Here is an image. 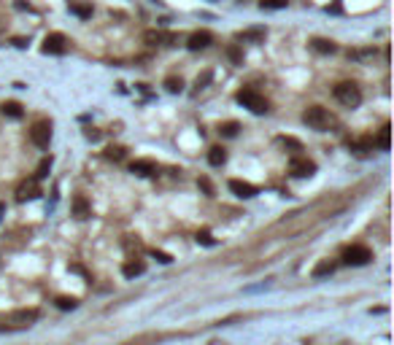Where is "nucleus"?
I'll return each instance as SVG.
<instances>
[{
	"instance_id": "f257e3e1",
	"label": "nucleus",
	"mask_w": 394,
	"mask_h": 345,
	"mask_svg": "<svg viewBox=\"0 0 394 345\" xmlns=\"http://www.w3.org/2000/svg\"><path fill=\"white\" fill-rule=\"evenodd\" d=\"M303 121H305L311 130H318V132H327V130L337 127L335 113H330L327 108H322V105H311V108H305V113H303Z\"/></svg>"
},
{
	"instance_id": "f03ea898",
	"label": "nucleus",
	"mask_w": 394,
	"mask_h": 345,
	"mask_svg": "<svg viewBox=\"0 0 394 345\" xmlns=\"http://www.w3.org/2000/svg\"><path fill=\"white\" fill-rule=\"evenodd\" d=\"M238 103L243 105V108H249L251 113H267V100L262 97V94L257 89H251V86H246V89H240L238 94Z\"/></svg>"
},
{
	"instance_id": "7ed1b4c3",
	"label": "nucleus",
	"mask_w": 394,
	"mask_h": 345,
	"mask_svg": "<svg viewBox=\"0 0 394 345\" xmlns=\"http://www.w3.org/2000/svg\"><path fill=\"white\" fill-rule=\"evenodd\" d=\"M335 100L340 105H346V108H356V105L362 103V92H359V86H356V84L343 81V84L335 86Z\"/></svg>"
},
{
	"instance_id": "20e7f679",
	"label": "nucleus",
	"mask_w": 394,
	"mask_h": 345,
	"mask_svg": "<svg viewBox=\"0 0 394 345\" xmlns=\"http://www.w3.org/2000/svg\"><path fill=\"white\" fill-rule=\"evenodd\" d=\"M373 259V251L367 245H349L343 251V264H349V267H362V264H367Z\"/></svg>"
},
{
	"instance_id": "39448f33",
	"label": "nucleus",
	"mask_w": 394,
	"mask_h": 345,
	"mask_svg": "<svg viewBox=\"0 0 394 345\" xmlns=\"http://www.w3.org/2000/svg\"><path fill=\"white\" fill-rule=\"evenodd\" d=\"M30 140H33L38 149H46V146H49V140H52V121H46V119L35 121L33 127H30Z\"/></svg>"
},
{
	"instance_id": "423d86ee",
	"label": "nucleus",
	"mask_w": 394,
	"mask_h": 345,
	"mask_svg": "<svg viewBox=\"0 0 394 345\" xmlns=\"http://www.w3.org/2000/svg\"><path fill=\"white\" fill-rule=\"evenodd\" d=\"M68 52V38L62 33H49L43 38V54H65Z\"/></svg>"
},
{
	"instance_id": "0eeeda50",
	"label": "nucleus",
	"mask_w": 394,
	"mask_h": 345,
	"mask_svg": "<svg viewBox=\"0 0 394 345\" xmlns=\"http://www.w3.org/2000/svg\"><path fill=\"white\" fill-rule=\"evenodd\" d=\"M289 170H292V176H297V178H308V176L316 172V165L311 159H305V157H294L292 162H289Z\"/></svg>"
},
{
	"instance_id": "6e6552de",
	"label": "nucleus",
	"mask_w": 394,
	"mask_h": 345,
	"mask_svg": "<svg viewBox=\"0 0 394 345\" xmlns=\"http://www.w3.org/2000/svg\"><path fill=\"white\" fill-rule=\"evenodd\" d=\"M41 194V186H38V178H30V181H22L19 189H16V200L19 203H27V200H35Z\"/></svg>"
},
{
	"instance_id": "1a4fd4ad",
	"label": "nucleus",
	"mask_w": 394,
	"mask_h": 345,
	"mask_svg": "<svg viewBox=\"0 0 394 345\" xmlns=\"http://www.w3.org/2000/svg\"><path fill=\"white\" fill-rule=\"evenodd\" d=\"M213 43V35L208 30H194L189 35V41H186V46H189L192 52H200V49H208V46Z\"/></svg>"
},
{
	"instance_id": "9d476101",
	"label": "nucleus",
	"mask_w": 394,
	"mask_h": 345,
	"mask_svg": "<svg viewBox=\"0 0 394 345\" xmlns=\"http://www.w3.org/2000/svg\"><path fill=\"white\" fill-rule=\"evenodd\" d=\"M230 191H232V194H238V197H246L249 200V197H254L259 189L254 184H249V181H238L235 178V181H230Z\"/></svg>"
},
{
	"instance_id": "9b49d317",
	"label": "nucleus",
	"mask_w": 394,
	"mask_h": 345,
	"mask_svg": "<svg viewBox=\"0 0 394 345\" xmlns=\"http://www.w3.org/2000/svg\"><path fill=\"white\" fill-rule=\"evenodd\" d=\"M35 318H38V313H35V310H19V313L8 315V324H11V327H30Z\"/></svg>"
},
{
	"instance_id": "f8f14e48",
	"label": "nucleus",
	"mask_w": 394,
	"mask_h": 345,
	"mask_svg": "<svg viewBox=\"0 0 394 345\" xmlns=\"http://www.w3.org/2000/svg\"><path fill=\"white\" fill-rule=\"evenodd\" d=\"M130 172H135V176H157V165L152 159H135L130 165Z\"/></svg>"
},
{
	"instance_id": "ddd939ff",
	"label": "nucleus",
	"mask_w": 394,
	"mask_h": 345,
	"mask_svg": "<svg viewBox=\"0 0 394 345\" xmlns=\"http://www.w3.org/2000/svg\"><path fill=\"white\" fill-rule=\"evenodd\" d=\"M143 41H146V43H152V46H157V43H173V41H176V35L162 33V30H146V33H143Z\"/></svg>"
},
{
	"instance_id": "4468645a",
	"label": "nucleus",
	"mask_w": 394,
	"mask_h": 345,
	"mask_svg": "<svg viewBox=\"0 0 394 345\" xmlns=\"http://www.w3.org/2000/svg\"><path fill=\"white\" fill-rule=\"evenodd\" d=\"M143 273H146V264L143 262H135V259H133V262L121 264V275H125V278H138V275H143Z\"/></svg>"
},
{
	"instance_id": "2eb2a0df",
	"label": "nucleus",
	"mask_w": 394,
	"mask_h": 345,
	"mask_svg": "<svg viewBox=\"0 0 394 345\" xmlns=\"http://www.w3.org/2000/svg\"><path fill=\"white\" fill-rule=\"evenodd\" d=\"M311 49L318 52V54H335L337 46H335L332 41H327V38H313V41H311Z\"/></svg>"
},
{
	"instance_id": "dca6fc26",
	"label": "nucleus",
	"mask_w": 394,
	"mask_h": 345,
	"mask_svg": "<svg viewBox=\"0 0 394 345\" xmlns=\"http://www.w3.org/2000/svg\"><path fill=\"white\" fill-rule=\"evenodd\" d=\"M70 14H76L79 19H89L92 16V6L89 3H84V0H70Z\"/></svg>"
},
{
	"instance_id": "f3484780",
	"label": "nucleus",
	"mask_w": 394,
	"mask_h": 345,
	"mask_svg": "<svg viewBox=\"0 0 394 345\" xmlns=\"http://www.w3.org/2000/svg\"><path fill=\"white\" fill-rule=\"evenodd\" d=\"M208 162L213 167H221L224 162H227V151H224L221 146H211V151H208Z\"/></svg>"
},
{
	"instance_id": "a211bd4d",
	"label": "nucleus",
	"mask_w": 394,
	"mask_h": 345,
	"mask_svg": "<svg viewBox=\"0 0 394 345\" xmlns=\"http://www.w3.org/2000/svg\"><path fill=\"white\" fill-rule=\"evenodd\" d=\"M375 149V140L373 138H362V140H354L351 143V151H356V154H367V151Z\"/></svg>"
},
{
	"instance_id": "6ab92c4d",
	"label": "nucleus",
	"mask_w": 394,
	"mask_h": 345,
	"mask_svg": "<svg viewBox=\"0 0 394 345\" xmlns=\"http://www.w3.org/2000/svg\"><path fill=\"white\" fill-rule=\"evenodd\" d=\"M73 213H76V218H87L89 216V203L84 197H73Z\"/></svg>"
},
{
	"instance_id": "aec40b11",
	"label": "nucleus",
	"mask_w": 394,
	"mask_h": 345,
	"mask_svg": "<svg viewBox=\"0 0 394 345\" xmlns=\"http://www.w3.org/2000/svg\"><path fill=\"white\" fill-rule=\"evenodd\" d=\"M262 38H265V27H251L238 35V41H262Z\"/></svg>"
},
{
	"instance_id": "412c9836",
	"label": "nucleus",
	"mask_w": 394,
	"mask_h": 345,
	"mask_svg": "<svg viewBox=\"0 0 394 345\" xmlns=\"http://www.w3.org/2000/svg\"><path fill=\"white\" fill-rule=\"evenodd\" d=\"M3 113H6V116L8 119H22V105L19 103H3Z\"/></svg>"
},
{
	"instance_id": "4be33fe9",
	"label": "nucleus",
	"mask_w": 394,
	"mask_h": 345,
	"mask_svg": "<svg viewBox=\"0 0 394 345\" xmlns=\"http://www.w3.org/2000/svg\"><path fill=\"white\" fill-rule=\"evenodd\" d=\"M335 267H337L335 262H318V264H316V270H313V275H316V278L332 275V273H335Z\"/></svg>"
},
{
	"instance_id": "5701e85b",
	"label": "nucleus",
	"mask_w": 394,
	"mask_h": 345,
	"mask_svg": "<svg viewBox=\"0 0 394 345\" xmlns=\"http://www.w3.org/2000/svg\"><path fill=\"white\" fill-rule=\"evenodd\" d=\"M54 305H57L60 310H76V297H57V300H54Z\"/></svg>"
},
{
	"instance_id": "b1692460",
	"label": "nucleus",
	"mask_w": 394,
	"mask_h": 345,
	"mask_svg": "<svg viewBox=\"0 0 394 345\" xmlns=\"http://www.w3.org/2000/svg\"><path fill=\"white\" fill-rule=\"evenodd\" d=\"M238 130H240V124H238V121H227V124H221V127H219V132H221L224 138H235V135H238Z\"/></svg>"
},
{
	"instance_id": "393cba45",
	"label": "nucleus",
	"mask_w": 394,
	"mask_h": 345,
	"mask_svg": "<svg viewBox=\"0 0 394 345\" xmlns=\"http://www.w3.org/2000/svg\"><path fill=\"white\" fill-rule=\"evenodd\" d=\"M125 154H127V149H121V146H108L106 149V157L114 159V162H121V159H125Z\"/></svg>"
},
{
	"instance_id": "a878e982",
	"label": "nucleus",
	"mask_w": 394,
	"mask_h": 345,
	"mask_svg": "<svg viewBox=\"0 0 394 345\" xmlns=\"http://www.w3.org/2000/svg\"><path fill=\"white\" fill-rule=\"evenodd\" d=\"M375 146H378L381 151H389V124L381 127V135H378V140H375Z\"/></svg>"
},
{
	"instance_id": "bb28decb",
	"label": "nucleus",
	"mask_w": 394,
	"mask_h": 345,
	"mask_svg": "<svg viewBox=\"0 0 394 345\" xmlns=\"http://www.w3.org/2000/svg\"><path fill=\"white\" fill-rule=\"evenodd\" d=\"M289 0H262V8H270V11H278V8H286Z\"/></svg>"
},
{
	"instance_id": "cd10ccee",
	"label": "nucleus",
	"mask_w": 394,
	"mask_h": 345,
	"mask_svg": "<svg viewBox=\"0 0 394 345\" xmlns=\"http://www.w3.org/2000/svg\"><path fill=\"white\" fill-rule=\"evenodd\" d=\"M49 170H52V159H41V165H38V170H35V178H46L49 176Z\"/></svg>"
},
{
	"instance_id": "c85d7f7f",
	"label": "nucleus",
	"mask_w": 394,
	"mask_h": 345,
	"mask_svg": "<svg viewBox=\"0 0 394 345\" xmlns=\"http://www.w3.org/2000/svg\"><path fill=\"white\" fill-rule=\"evenodd\" d=\"M165 86H167V92H181L184 89V81L176 79V76H170V79L165 81Z\"/></svg>"
},
{
	"instance_id": "c756f323",
	"label": "nucleus",
	"mask_w": 394,
	"mask_h": 345,
	"mask_svg": "<svg viewBox=\"0 0 394 345\" xmlns=\"http://www.w3.org/2000/svg\"><path fill=\"white\" fill-rule=\"evenodd\" d=\"M197 243H203V245H216V240L211 237L208 229H203V232H197Z\"/></svg>"
},
{
	"instance_id": "7c9ffc66",
	"label": "nucleus",
	"mask_w": 394,
	"mask_h": 345,
	"mask_svg": "<svg viewBox=\"0 0 394 345\" xmlns=\"http://www.w3.org/2000/svg\"><path fill=\"white\" fill-rule=\"evenodd\" d=\"M152 256L157 259V262H162V264H170V262H173V256L165 254V251H152Z\"/></svg>"
},
{
	"instance_id": "2f4dec72",
	"label": "nucleus",
	"mask_w": 394,
	"mask_h": 345,
	"mask_svg": "<svg viewBox=\"0 0 394 345\" xmlns=\"http://www.w3.org/2000/svg\"><path fill=\"white\" fill-rule=\"evenodd\" d=\"M197 184L203 186V191H205V194H208V197L213 194V186H211V181H208V178H200V181H197Z\"/></svg>"
},
{
	"instance_id": "473e14b6",
	"label": "nucleus",
	"mask_w": 394,
	"mask_h": 345,
	"mask_svg": "<svg viewBox=\"0 0 394 345\" xmlns=\"http://www.w3.org/2000/svg\"><path fill=\"white\" fill-rule=\"evenodd\" d=\"M281 143H284V146H289V149H297V151L303 149V146H300V143H297L294 138H281Z\"/></svg>"
},
{
	"instance_id": "72a5a7b5",
	"label": "nucleus",
	"mask_w": 394,
	"mask_h": 345,
	"mask_svg": "<svg viewBox=\"0 0 394 345\" xmlns=\"http://www.w3.org/2000/svg\"><path fill=\"white\" fill-rule=\"evenodd\" d=\"M84 135H87L89 140H97V138H100V132H97V130H87V132H84Z\"/></svg>"
},
{
	"instance_id": "f704fd0d",
	"label": "nucleus",
	"mask_w": 394,
	"mask_h": 345,
	"mask_svg": "<svg viewBox=\"0 0 394 345\" xmlns=\"http://www.w3.org/2000/svg\"><path fill=\"white\" fill-rule=\"evenodd\" d=\"M230 57H232L235 62H240V52H238V49H230Z\"/></svg>"
},
{
	"instance_id": "c9c22d12",
	"label": "nucleus",
	"mask_w": 394,
	"mask_h": 345,
	"mask_svg": "<svg viewBox=\"0 0 394 345\" xmlns=\"http://www.w3.org/2000/svg\"><path fill=\"white\" fill-rule=\"evenodd\" d=\"M3 213H6V205H3V203H0V216H3Z\"/></svg>"
}]
</instances>
